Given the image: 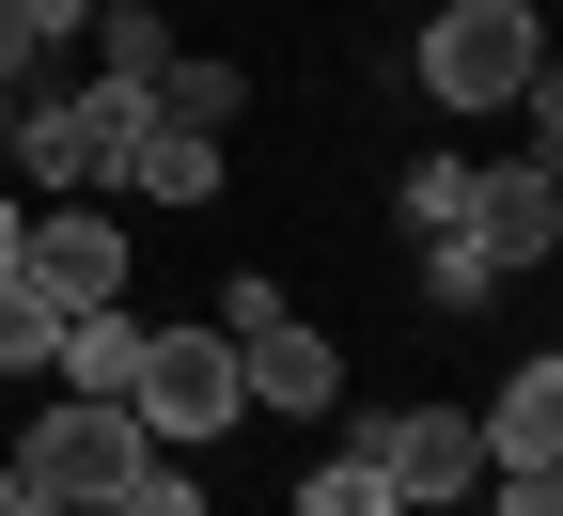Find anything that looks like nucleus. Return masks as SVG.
<instances>
[{
  "label": "nucleus",
  "instance_id": "b1692460",
  "mask_svg": "<svg viewBox=\"0 0 563 516\" xmlns=\"http://www.w3.org/2000/svg\"><path fill=\"white\" fill-rule=\"evenodd\" d=\"M0 141H16V95H0Z\"/></svg>",
  "mask_w": 563,
  "mask_h": 516
},
{
  "label": "nucleus",
  "instance_id": "7ed1b4c3",
  "mask_svg": "<svg viewBox=\"0 0 563 516\" xmlns=\"http://www.w3.org/2000/svg\"><path fill=\"white\" fill-rule=\"evenodd\" d=\"M422 95H439V110H517L532 95V63H548V0H422Z\"/></svg>",
  "mask_w": 563,
  "mask_h": 516
},
{
  "label": "nucleus",
  "instance_id": "6ab92c4d",
  "mask_svg": "<svg viewBox=\"0 0 563 516\" xmlns=\"http://www.w3.org/2000/svg\"><path fill=\"white\" fill-rule=\"evenodd\" d=\"M470 516H563V470H485Z\"/></svg>",
  "mask_w": 563,
  "mask_h": 516
},
{
  "label": "nucleus",
  "instance_id": "423d86ee",
  "mask_svg": "<svg viewBox=\"0 0 563 516\" xmlns=\"http://www.w3.org/2000/svg\"><path fill=\"white\" fill-rule=\"evenodd\" d=\"M16 266L47 282L63 314H95V298H125V282H141V219H125V204H32Z\"/></svg>",
  "mask_w": 563,
  "mask_h": 516
},
{
  "label": "nucleus",
  "instance_id": "20e7f679",
  "mask_svg": "<svg viewBox=\"0 0 563 516\" xmlns=\"http://www.w3.org/2000/svg\"><path fill=\"white\" fill-rule=\"evenodd\" d=\"M141 454H157V438H141L110 392H47V407L16 422V485H32V501H63V516H110V485H125Z\"/></svg>",
  "mask_w": 563,
  "mask_h": 516
},
{
  "label": "nucleus",
  "instance_id": "9d476101",
  "mask_svg": "<svg viewBox=\"0 0 563 516\" xmlns=\"http://www.w3.org/2000/svg\"><path fill=\"white\" fill-rule=\"evenodd\" d=\"M470 422H485V470H563V344H532Z\"/></svg>",
  "mask_w": 563,
  "mask_h": 516
},
{
  "label": "nucleus",
  "instance_id": "f3484780",
  "mask_svg": "<svg viewBox=\"0 0 563 516\" xmlns=\"http://www.w3.org/2000/svg\"><path fill=\"white\" fill-rule=\"evenodd\" d=\"M422 314H501V266L470 235H422Z\"/></svg>",
  "mask_w": 563,
  "mask_h": 516
},
{
  "label": "nucleus",
  "instance_id": "dca6fc26",
  "mask_svg": "<svg viewBox=\"0 0 563 516\" xmlns=\"http://www.w3.org/2000/svg\"><path fill=\"white\" fill-rule=\"evenodd\" d=\"M47 344H63V298L32 266H0V376H47Z\"/></svg>",
  "mask_w": 563,
  "mask_h": 516
},
{
  "label": "nucleus",
  "instance_id": "ddd939ff",
  "mask_svg": "<svg viewBox=\"0 0 563 516\" xmlns=\"http://www.w3.org/2000/svg\"><path fill=\"white\" fill-rule=\"evenodd\" d=\"M282 516H407V501H391V470L361 454V438H329V454L298 470V501H282Z\"/></svg>",
  "mask_w": 563,
  "mask_h": 516
},
{
  "label": "nucleus",
  "instance_id": "1a4fd4ad",
  "mask_svg": "<svg viewBox=\"0 0 563 516\" xmlns=\"http://www.w3.org/2000/svg\"><path fill=\"white\" fill-rule=\"evenodd\" d=\"M235 188V141L220 125H157V110H141V141H125V219H188V204H220Z\"/></svg>",
  "mask_w": 563,
  "mask_h": 516
},
{
  "label": "nucleus",
  "instance_id": "2eb2a0df",
  "mask_svg": "<svg viewBox=\"0 0 563 516\" xmlns=\"http://www.w3.org/2000/svg\"><path fill=\"white\" fill-rule=\"evenodd\" d=\"M235 110H251L235 63H203V47H173V63H157V125H235Z\"/></svg>",
  "mask_w": 563,
  "mask_h": 516
},
{
  "label": "nucleus",
  "instance_id": "aec40b11",
  "mask_svg": "<svg viewBox=\"0 0 563 516\" xmlns=\"http://www.w3.org/2000/svg\"><path fill=\"white\" fill-rule=\"evenodd\" d=\"M32 63H47V32L16 17V0H0V95H16V79H32Z\"/></svg>",
  "mask_w": 563,
  "mask_h": 516
},
{
  "label": "nucleus",
  "instance_id": "f03ea898",
  "mask_svg": "<svg viewBox=\"0 0 563 516\" xmlns=\"http://www.w3.org/2000/svg\"><path fill=\"white\" fill-rule=\"evenodd\" d=\"M125 422L157 438V454H220V438L251 422V360H235V329H220V314L157 329V344H141V376H125Z\"/></svg>",
  "mask_w": 563,
  "mask_h": 516
},
{
  "label": "nucleus",
  "instance_id": "5701e85b",
  "mask_svg": "<svg viewBox=\"0 0 563 516\" xmlns=\"http://www.w3.org/2000/svg\"><path fill=\"white\" fill-rule=\"evenodd\" d=\"M16 501H32V485H16V454H0V516H16Z\"/></svg>",
  "mask_w": 563,
  "mask_h": 516
},
{
  "label": "nucleus",
  "instance_id": "f8f14e48",
  "mask_svg": "<svg viewBox=\"0 0 563 516\" xmlns=\"http://www.w3.org/2000/svg\"><path fill=\"white\" fill-rule=\"evenodd\" d=\"M79 63H95V79H141V95H157V63H173V17H157V0H95Z\"/></svg>",
  "mask_w": 563,
  "mask_h": 516
},
{
  "label": "nucleus",
  "instance_id": "9b49d317",
  "mask_svg": "<svg viewBox=\"0 0 563 516\" xmlns=\"http://www.w3.org/2000/svg\"><path fill=\"white\" fill-rule=\"evenodd\" d=\"M141 344H157V314H141V298H95V314H63V344H47V376H63V392H110V407H125V376H141Z\"/></svg>",
  "mask_w": 563,
  "mask_h": 516
},
{
  "label": "nucleus",
  "instance_id": "4be33fe9",
  "mask_svg": "<svg viewBox=\"0 0 563 516\" xmlns=\"http://www.w3.org/2000/svg\"><path fill=\"white\" fill-rule=\"evenodd\" d=\"M16 235H32V188H16V173H0V266H16Z\"/></svg>",
  "mask_w": 563,
  "mask_h": 516
},
{
  "label": "nucleus",
  "instance_id": "a211bd4d",
  "mask_svg": "<svg viewBox=\"0 0 563 516\" xmlns=\"http://www.w3.org/2000/svg\"><path fill=\"white\" fill-rule=\"evenodd\" d=\"M110 516H220V501H203V454H141L110 485Z\"/></svg>",
  "mask_w": 563,
  "mask_h": 516
},
{
  "label": "nucleus",
  "instance_id": "412c9836",
  "mask_svg": "<svg viewBox=\"0 0 563 516\" xmlns=\"http://www.w3.org/2000/svg\"><path fill=\"white\" fill-rule=\"evenodd\" d=\"M16 17H32L47 47H79V32H95V0H16Z\"/></svg>",
  "mask_w": 563,
  "mask_h": 516
},
{
  "label": "nucleus",
  "instance_id": "6e6552de",
  "mask_svg": "<svg viewBox=\"0 0 563 516\" xmlns=\"http://www.w3.org/2000/svg\"><path fill=\"white\" fill-rule=\"evenodd\" d=\"M235 360H251V407H282V422H344V344L282 298L266 329H235Z\"/></svg>",
  "mask_w": 563,
  "mask_h": 516
},
{
  "label": "nucleus",
  "instance_id": "f257e3e1",
  "mask_svg": "<svg viewBox=\"0 0 563 516\" xmlns=\"http://www.w3.org/2000/svg\"><path fill=\"white\" fill-rule=\"evenodd\" d=\"M141 79H95L79 47H47L32 79H16V141H0V173H16L32 204H110L125 188V141H141Z\"/></svg>",
  "mask_w": 563,
  "mask_h": 516
},
{
  "label": "nucleus",
  "instance_id": "4468645a",
  "mask_svg": "<svg viewBox=\"0 0 563 516\" xmlns=\"http://www.w3.org/2000/svg\"><path fill=\"white\" fill-rule=\"evenodd\" d=\"M391 219H407V235H454V219H470V157H454V141H422V157L391 173Z\"/></svg>",
  "mask_w": 563,
  "mask_h": 516
},
{
  "label": "nucleus",
  "instance_id": "39448f33",
  "mask_svg": "<svg viewBox=\"0 0 563 516\" xmlns=\"http://www.w3.org/2000/svg\"><path fill=\"white\" fill-rule=\"evenodd\" d=\"M344 438L391 470L407 516H470V501H485V422H470V407H344Z\"/></svg>",
  "mask_w": 563,
  "mask_h": 516
},
{
  "label": "nucleus",
  "instance_id": "0eeeda50",
  "mask_svg": "<svg viewBox=\"0 0 563 516\" xmlns=\"http://www.w3.org/2000/svg\"><path fill=\"white\" fill-rule=\"evenodd\" d=\"M454 235L501 266V282H532V266H563V188L532 157H470V219H454Z\"/></svg>",
  "mask_w": 563,
  "mask_h": 516
}]
</instances>
